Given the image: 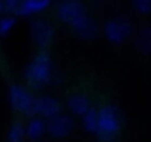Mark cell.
Here are the masks:
<instances>
[{"instance_id":"ac0fdd59","label":"cell","mask_w":151,"mask_h":142,"mask_svg":"<svg viewBox=\"0 0 151 142\" xmlns=\"http://www.w3.org/2000/svg\"><path fill=\"white\" fill-rule=\"evenodd\" d=\"M6 15V0H0V16Z\"/></svg>"},{"instance_id":"9c48e42d","label":"cell","mask_w":151,"mask_h":142,"mask_svg":"<svg viewBox=\"0 0 151 142\" xmlns=\"http://www.w3.org/2000/svg\"><path fill=\"white\" fill-rule=\"evenodd\" d=\"M50 6L49 0H15V6L12 16H36L42 12H45Z\"/></svg>"},{"instance_id":"6da1fadb","label":"cell","mask_w":151,"mask_h":142,"mask_svg":"<svg viewBox=\"0 0 151 142\" xmlns=\"http://www.w3.org/2000/svg\"><path fill=\"white\" fill-rule=\"evenodd\" d=\"M24 77L27 83L34 89L45 87L56 80V73L53 70L50 55L47 52H39L25 67Z\"/></svg>"},{"instance_id":"e0dca14e","label":"cell","mask_w":151,"mask_h":142,"mask_svg":"<svg viewBox=\"0 0 151 142\" xmlns=\"http://www.w3.org/2000/svg\"><path fill=\"white\" fill-rule=\"evenodd\" d=\"M135 12L141 15H150L151 14V0H135L132 3Z\"/></svg>"},{"instance_id":"8fae6325","label":"cell","mask_w":151,"mask_h":142,"mask_svg":"<svg viewBox=\"0 0 151 142\" xmlns=\"http://www.w3.org/2000/svg\"><path fill=\"white\" fill-rule=\"evenodd\" d=\"M24 127H25V138H28L33 142H37L46 133V120L34 115L30 117V120L27 121V124H24Z\"/></svg>"},{"instance_id":"277c9868","label":"cell","mask_w":151,"mask_h":142,"mask_svg":"<svg viewBox=\"0 0 151 142\" xmlns=\"http://www.w3.org/2000/svg\"><path fill=\"white\" fill-rule=\"evenodd\" d=\"M56 16L59 18L61 22L67 24L71 30L83 22L89 15L88 9L82 2H76V0H67L56 6Z\"/></svg>"},{"instance_id":"2e32d148","label":"cell","mask_w":151,"mask_h":142,"mask_svg":"<svg viewBox=\"0 0 151 142\" xmlns=\"http://www.w3.org/2000/svg\"><path fill=\"white\" fill-rule=\"evenodd\" d=\"M15 24H17V19L12 15H3V16H0V36L9 34L14 30Z\"/></svg>"},{"instance_id":"9a60e30c","label":"cell","mask_w":151,"mask_h":142,"mask_svg":"<svg viewBox=\"0 0 151 142\" xmlns=\"http://www.w3.org/2000/svg\"><path fill=\"white\" fill-rule=\"evenodd\" d=\"M24 139H25V127L21 121H15L9 129L8 142H24Z\"/></svg>"},{"instance_id":"5b68a950","label":"cell","mask_w":151,"mask_h":142,"mask_svg":"<svg viewBox=\"0 0 151 142\" xmlns=\"http://www.w3.org/2000/svg\"><path fill=\"white\" fill-rule=\"evenodd\" d=\"M133 34V24L124 16H116L105 22L104 36L108 42L120 44Z\"/></svg>"},{"instance_id":"7c38bea8","label":"cell","mask_w":151,"mask_h":142,"mask_svg":"<svg viewBox=\"0 0 151 142\" xmlns=\"http://www.w3.org/2000/svg\"><path fill=\"white\" fill-rule=\"evenodd\" d=\"M73 33L82 40H92L98 36L99 33V27L96 24L95 19H92L91 16H88L83 22H80L79 25H76L73 28Z\"/></svg>"},{"instance_id":"ba28073f","label":"cell","mask_w":151,"mask_h":142,"mask_svg":"<svg viewBox=\"0 0 151 142\" xmlns=\"http://www.w3.org/2000/svg\"><path fill=\"white\" fill-rule=\"evenodd\" d=\"M62 113V105L59 99L50 96V95H42L36 98V107H34V115L40 117L43 120H50Z\"/></svg>"},{"instance_id":"30bf717a","label":"cell","mask_w":151,"mask_h":142,"mask_svg":"<svg viewBox=\"0 0 151 142\" xmlns=\"http://www.w3.org/2000/svg\"><path fill=\"white\" fill-rule=\"evenodd\" d=\"M67 107H68V110L73 115L83 117L92 108V102H91V99L86 93L76 92V93L70 95V98L67 99Z\"/></svg>"},{"instance_id":"5bb4252c","label":"cell","mask_w":151,"mask_h":142,"mask_svg":"<svg viewBox=\"0 0 151 142\" xmlns=\"http://www.w3.org/2000/svg\"><path fill=\"white\" fill-rule=\"evenodd\" d=\"M82 124L85 127L86 132L89 133H96V129H98V110L96 108H91L83 117H82Z\"/></svg>"},{"instance_id":"52a82bcc","label":"cell","mask_w":151,"mask_h":142,"mask_svg":"<svg viewBox=\"0 0 151 142\" xmlns=\"http://www.w3.org/2000/svg\"><path fill=\"white\" fill-rule=\"evenodd\" d=\"M74 130V120L68 114H58L46 121V133L55 139H64Z\"/></svg>"},{"instance_id":"7a4b0ae2","label":"cell","mask_w":151,"mask_h":142,"mask_svg":"<svg viewBox=\"0 0 151 142\" xmlns=\"http://www.w3.org/2000/svg\"><path fill=\"white\" fill-rule=\"evenodd\" d=\"M122 124H123V117L116 105L105 104L98 108V129L95 135L101 141L114 139L120 133Z\"/></svg>"},{"instance_id":"3957f363","label":"cell","mask_w":151,"mask_h":142,"mask_svg":"<svg viewBox=\"0 0 151 142\" xmlns=\"http://www.w3.org/2000/svg\"><path fill=\"white\" fill-rule=\"evenodd\" d=\"M36 95L25 86L14 85L9 89V102L12 108L24 115L34 117V107H36Z\"/></svg>"},{"instance_id":"8992f818","label":"cell","mask_w":151,"mask_h":142,"mask_svg":"<svg viewBox=\"0 0 151 142\" xmlns=\"http://www.w3.org/2000/svg\"><path fill=\"white\" fill-rule=\"evenodd\" d=\"M30 36H31V40L34 42L36 46L45 49L53 42L55 28L49 21L39 18L30 24Z\"/></svg>"},{"instance_id":"4fadbf2b","label":"cell","mask_w":151,"mask_h":142,"mask_svg":"<svg viewBox=\"0 0 151 142\" xmlns=\"http://www.w3.org/2000/svg\"><path fill=\"white\" fill-rule=\"evenodd\" d=\"M135 47L144 53L151 55V27H144L135 36Z\"/></svg>"}]
</instances>
